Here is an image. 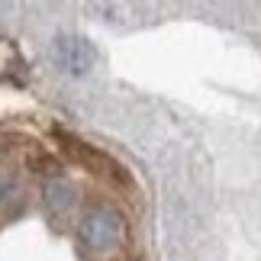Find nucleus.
<instances>
[{
    "instance_id": "nucleus-1",
    "label": "nucleus",
    "mask_w": 261,
    "mask_h": 261,
    "mask_svg": "<svg viewBox=\"0 0 261 261\" xmlns=\"http://www.w3.org/2000/svg\"><path fill=\"white\" fill-rule=\"evenodd\" d=\"M119 236H123V223H119V216L107 206L90 210L84 216V223H81V239H84V245L90 252H110V248L119 242Z\"/></svg>"
},
{
    "instance_id": "nucleus-2",
    "label": "nucleus",
    "mask_w": 261,
    "mask_h": 261,
    "mask_svg": "<svg viewBox=\"0 0 261 261\" xmlns=\"http://www.w3.org/2000/svg\"><path fill=\"white\" fill-rule=\"evenodd\" d=\"M52 58L68 74H87L97 62V48L84 36H58L52 42Z\"/></svg>"
},
{
    "instance_id": "nucleus-3",
    "label": "nucleus",
    "mask_w": 261,
    "mask_h": 261,
    "mask_svg": "<svg viewBox=\"0 0 261 261\" xmlns=\"http://www.w3.org/2000/svg\"><path fill=\"white\" fill-rule=\"evenodd\" d=\"M62 142H65V152L71 155L74 162H81V165H87V168H94L97 174L119 177V168L110 162L107 155H100L97 148H90V145H84V142H77V139H71V136H62Z\"/></svg>"
},
{
    "instance_id": "nucleus-4",
    "label": "nucleus",
    "mask_w": 261,
    "mask_h": 261,
    "mask_svg": "<svg viewBox=\"0 0 261 261\" xmlns=\"http://www.w3.org/2000/svg\"><path fill=\"white\" fill-rule=\"evenodd\" d=\"M45 203L52 206V213H68V210H71V203H74L71 184H68V180H62V177L48 180V184H45Z\"/></svg>"
}]
</instances>
